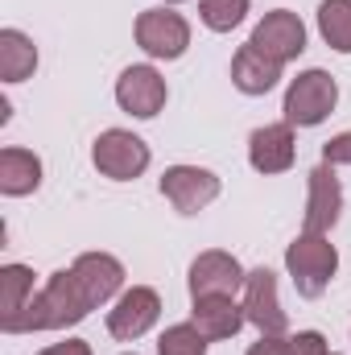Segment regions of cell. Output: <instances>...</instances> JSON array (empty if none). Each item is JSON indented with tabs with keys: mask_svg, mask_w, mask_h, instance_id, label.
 <instances>
[{
	"mask_svg": "<svg viewBox=\"0 0 351 355\" xmlns=\"http://www.w3.org/2000/svg\"><path fill=\"white\" fill-rule=\"evenodd\" d=\"M91 310H95V302H91L87 285L79 281V272H75V268H62V272H54V277L33 293V302H29L25 314L17 318L12 335H29V331H67V327L83 322Z\"/></svg>",
	"mask_w": 351,
	"mask_h": 355,
	"instance_id": "obj_1",
	"label": "cell"
},
{
	"mask_svg": "<svg viewBox=\"0 0 351 355\" xmlns=\"http://www.w3.org/2000/svg\"><path fill=\"white\" fill-rule=\"evenodd\" d=\"M285 268H289V277H293V289L314 302V297L327 293V285H331V277H335V268H339V252H335V244H331L327 236L302 232V236L285 248Z\"/></svg>",
	"mask_w": 351,
	"mask_h": 355,
	"instance_id": "obj_2",
	"label": "cell"
},
{
	"mask_svg": "<svg viewBox=\"0 0 351 355\" xmlns=\"http://www.w3.org/2000/svg\"><path fill=\"white\" fill-rule=\"evenodd\" d=\"M339 103V83L327 75V71H302L289 91H285V124H298V128H314L323 124Z\"/></svg>",
	"mask_w": 351,
	"mask_h": 355,
	"instance_id": "obj_3",
	"label": "cell"
},
{
	"mask_svg": "<svg viewBox=\"0 0 351 355\" xmlns=\"http://www.w3.org/2000/svg\"><path fill=\"white\" fill-rule=\"evenodd\" d=\"M91 162L112 182H132V178H141L149 170V145L141 137L124 132V128H108V132H99V141L91 149Z\"/></svg>",
	"mask_w": 351,
	"mask_h": 355,
	"instance_id": "obj_4",
	"label": "cell"
},
{
	"mask_svg": "<svg viewBox=\"0 0 351 355\" xmlns=\"http://www.w3.org/2000/svg\"><path fill=\"white\" fill-rule=\"evenodd\" d=\"M137 46L153 58H182L190 46V25L182 12L170 8H145L137 17Z\"/></svg>",
	"mask_w": 351,
	"mask_h": 355,
	"instance_id": "obj_5",
	"label": "cell"
},
{
	"mask_svg": "<svg viewBox=\"0 0 351 355\" xmlns=\"http://www.w3.org/2000/svg\"><path fill=\"white\" fill-rule=\"evenodd\" d=\"M248 46H257L264 58H273V62L285 67V62H293V58L306 50V25L298 21V12L273 8V12H264V21L252 29Z\"/></svg>",
	"mask_w": 351,
	"mask_h": 355,
	"instance_id": "obj_6",
	"label": "cell"
},
{
	"mask_svg": "<svg viewBox=\"0 0 351 355\" xmlns=\"http://www.w3.org/2000/svg\"><path fill=\"white\" fill-rule=\"evenodd\" d=\"M157 318H162V297H157V289L132 285V289H124L120 302L108 310V331H112V339L132 343V339H141Z\"/></svg>",
	"mask_w": 351,
	"mask_h": 355,
	"instance_id": "obj_7",
	"label": "cell"
},
{
	"mask_svg": "<svg viewBox=\"0 0 351 355\" xmlns=\"http://www.w3.org/2000/svg\"><path fill=\"white\" fill-rule=\"evenodd\" d=\"M248 272L232 252H203L190 265V297H236V289H244Z\"/></svg>",
	"mask_w": 351,
	"mask_h": 355,
	"instance_id": "obj_8",
	"label": "cell"
},
{
	"mask_svg": "<svg viewBox=\"0 0 351 355\" xmlns=\"http://www.w3.org/2000/svg\"><path fill=\"white\" fill-rule=\"evenodd\" d=\"M162 194L174 202V211L198 215L203 207H211L219 198V178L211 170H198V166H170L162 174Z\"/></svg>",
	"mask_w": 351,
	"mask_h": 355,
	"instance_id": "obj_9",
	"label": "cell"
},
{
	"mask_svg": "<svg viewBox=\"0 0 351 355\" xmlns=\"http://www.w3.org/2000/svg\"><path fill=\"white\" fill-rule=\"evenodd\" d=\"M244 314L248 322L261 331V335H285L289 327V314L281 310V297H277V277L268 268H252L248 281H244Z\"/></svg>",
	"mask_w": 351,
	"mask_h": 355,
	"instance_id": "obj_10",
	"label": "cell"
},
{
	"mask_svg": "<svg viewBox=\"0 0 351 355\" xmlns=\"http://www.w3.org/2000/svg\"><path fill=\"white\" fill-rule=\"evenodd\" d=\"M116 103L128 112V116H157L166 107V79L153 71V67H128L120 79H116Z\"/></svg>",
	"mask_w": 351,
	"mask_h": 355,
	"instance_id": "obj_11",
	"label": "cell"
},
{
	"mask_svg": "<svg viewBox=\"0 0 351 355\" xmlns=\"http://www.w3.org/2000/svg\"><path fill=\"white\" fill-rule=\"evenodd\" d=\"M339 211H343V186H339L335 170L323 162L318 170H310V194H306V232L327 236V232L339 223Z\"/></svg>",
	"mask_w": 351,
	"mask_h": 355,
	"instance_id": "obj_12",
	"label": "cell"
},
{
	"mask_svg": "<svg viewBox=\"0 0 351 355\" xmlns=\"http://www.w3.org/2000/svg\"><path fill=\"white\" fill-rule=\"evenodd\" d=\"M248 162L257 174H285L293 166V124H264L248 137Z\"/></svg>",
	"mask_w": 351,
	"mask_h": 355,
	"instance_id": "obj_13",
	"label": "cell"
},
{
	"mask_svg": "<svg viewBox=\"0 0 351 355\" xmlns=\"http://www.w3.org/2000/svg\"><path fill=\"white\" fill-rule=\"evenodd\" d=\"M190 322L211 343V339H232L248 322V314H244V306H236V297H194Z\"/></svg>",
	"mask_w": 351,
	"mask_h": 355,
	"instance_id": "obj_14",
	"label": "cell"
},
{
	"mask_svg": "<svg viewBox=\"0 0 351 355\" xmlns=\"http://www.w3.org/2000/svg\"><path fill=\"white\" fill-rule=\"evenodd\" d=\"M71 268H75L79 281L87 285V293H91L95 306L112 302V297L120 293V285H124V265H120L116 257H108V252H83Z\"/></svg>",
	"mask_w": 351,
	"mask_h": 355,
	"instance_id": "obj_15",
	"label": "cell"
},
{
	"mask_svg": "<svg viewBox=\"0 0 351 355\" xmlns=\"http://www.w3.org/2000/svg\"><path fill=\"white\" fill-rule=\"evenodd\" d=\"M42 186V162L29 153V149H0V194L8 198H21V194H33Z\"/></svg>",
	"mask_w": 351,
	"mask_h": 355,
	"instance_id": "obj_16",
	"label": "cell"
},
{
	"mask_svg": "<svg viewBox=\"0 0 351 355\" xmlns=\"http://www.w3.org/2000/svg\"><path fill=\"white\" fill-rule=\"evenodd\" d=\"M29 302H33V272L25 265H4L0 268V331L4 335H12Z\"/></svg>",
	"mask_w": 351,
	"mask_h": 355,
	"instance_id": "obj_17",
	"label": "cell"
},
{
	"mask_svg": "<svg viewBox=\"0 0 351 355\" xmlns=\"http://www.w3.org/2000/svg\"><path fill=\"white\" fill-rule=\"evenodd\" d=\"M277 79H281V62L264 58L257 46H244L232 58V83L244 91V95H264V91L277 87Z\"/></svg>",
	"mask_w": 351,
	"mask_h": 355,
	"instance_id": "obj_18",
	"label": "cell"
},
{
	"mask_svg": "<svg viewBox=\"0 0 351 355\" xmlns=\"http://www.w3.org/2000/svg\"><path fill=\"white\" fill-rule=\"evenodd\" d=\"M37 71V46L21 29H0V79L21 83Z\"/></svg>",
	"mask_w": 351,
	"mask_h": 355,
	"instance_id": "obj_19",
	"label": "cell"
},
{
	"mask_svg": "<svg viewBox=\"0 0 351 355\" xmlns=\"http://www.w3.org/2000/svg\"><path fill=\"white\" fill-rule=\"evenodd\" d=\"M318 33L331 50L351 54V0H323L318 4Z\"/></svg>",
	"mask_w": 351,
	"mask_h": 355,
	"instance_id": "obj_20",
	"label": "cell"
},
{
	"mask_svg": "<svg viewBox=\"0 0 351 355\" xmlns=\"http://www.w3.org/2000/svg\"><path fill=\"white\" fill-rule=\"evenodd\" d=\"M198 12H203L207 29L228 33V29H236L248 17V0H198Z\"/></svg>",
	"mask_w": 351,
	"mask_h": 355,
	"instance_id": "obj_21",
	"label": "cell"
},
{
	"mask_svg": "<svg viewBox=\"0 0 351 355\" xmlns=\"http://www.w3.org/2000/svg\"><path fill=\"white\" fill-rule=\"evenodd\" d=\"M157 355H207V339L194 322H178L157 339Z\"/></svg>",
	"mask_w": 351,
	"mask_h": 355,
	"instance_id": "obj_22",
	"label": "cell"
},
{
	"mask_svg": "<svg viewBox=\"0 0 351 355\" xmlns=\"http://www.w3.org/2000/svg\"><path fill=\"white\" fill-rule=\"evenodd\" d=\"M323 162L327 166H351V132H339L335 141L323 145Z\"/></svg>",
	"mask_w": 351,
	"mask_h": 355,
	"instance_id": "obj_23",
	"label": "cell"
},
{
	"mask_svg": "<svg viewBox=\"0 0 351 355\" xmlns=\"http://www.w3.org/2000/svg\"><path fill=\"white\" fill-rule=\"evenodd\" d=\"M248 355H298V352H293V339H285V335H261V343H252Z\"/></svg>",
	"mask_w": 351,
	"mask_h": 355,
	"instance_id": "obj_24",
	"label": "cell"
},
{
	"mask_svg": "<svg viewBox=\"0 0 351 355\" xmlns=\"http://www.w3.org/2000/svg\"><path fill=\"white\" fill-rule=\"evenodd\" d=\"M293 352L298 355H331L327 352V339H323L318 331H298V335H293Z\"/></svg>",
	"mask_w": 351,
	"mask_h": 355,
	"instance_id": "obj_25",
	"label": "cell"
},
{
	"mask_svg": "<svg viewBox=\"0 0 351 355\" xmlns=\"http://www.w3.org/2000/svg\"><path fill=\"white\" fill-rule=\"evenodd\" d=\"M37 355H91V347L83 339H67V343H54V347H46V352Z\"/></svg>",
	"mask_w": 351,
	"mask_h": 355,
	"instance_id": "obj_26",
	"label": "cell"
},
{
	"mask_svg": "<svg viewBox=\"0 0 351 355\" xmlns=\"http://www.w3.org/2000/svg\"><path fill=\"white\" fill-rule=\"evenodd\" d=\"M166 4H182V0H166Z\"/></svg>",
	"mask_w": 351,
	"mask_h": 355,
	"instance_id": "obj_27",
	"label": "cell"
}]
</instances>
